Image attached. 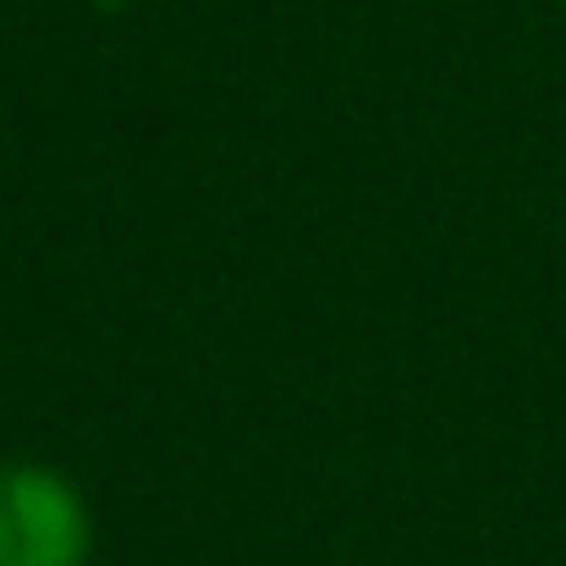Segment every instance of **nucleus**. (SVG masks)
<instances>
[{
  "instance_id": "1",
  "label": "nucleus",
  "mask_w": 566,
  "mask_h": 566,
  "mask_svg": "<svg viewBox=\"0 0 566 566\" xmlns=\"http://www.w3.org/2000/svg\"><path fill=\"white\" fill-rule=\"evenodd\" d=\"M88 551L94 517L66 473L44 462L0 473V566H88Z\"/></svg>"
},
{
  "instance_id": "2",
  "label": "nucleus",
  "mask_w": 566,
  "mask_h": 566,
  "mask_svg": "<svg viewBox=\"0 0 566 566\" xmlns=\"http://www.w3.org/2000/svg\"><path fill=\"white\" fill-rule=\"evenodd\" d=\"M562 6H566V0H562Z\"/></svg>"
}]
</instances>
